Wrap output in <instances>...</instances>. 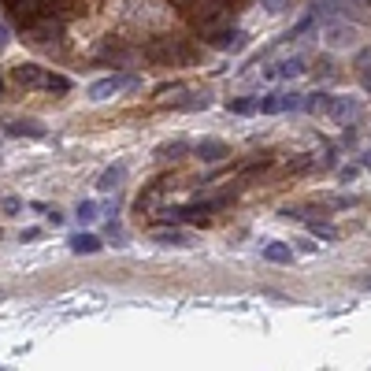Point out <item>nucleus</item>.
Listing matches in <instances>:
<instances>
[{
	"mask_svg": "<svg viewBox=\"0 0 371 371\" xmlns=\"http://www.w3.org/2000/svg\"><path fill=\"white\" fill-rule=\"evenodd\" d=\"M338 179H342V182H353V179H357V167H342V171H338Z\"/></svg>",
	"mask_w": 371,
	"mask_h": 371,
	"instance_id": "23",
	"label": "nucleus"
},
{
	"mask_svg": "<svg viewBox=\"0 0 371 371\" xmlns=\"http://www.w3.org/2000/svg\"><path fill=\"white\" fill-rule=\"evenodd\" d=\"M208 45L223 48V52H238V48L245 45V34H241V30H208Z\"/></svg>",
	"mask_w": 371,
	"mask_h": 371,
	"instance_id": "3",
	"label": "nucleus"
},
{
	"mask_svg": "<svg viewBox=\"0 0 371 371\" xmlns=\"http://www.w3.org/2000/svg\"><path fill=\"white\" fill-rule=\"evenodd\" d=\"M331 204H334V208H353V204H357V201H353V197H334Z\"/></svg>",
	"mask_w": 371,
	"mask_h": 371,
	"instance_id": "25",
	"label": "nucleus"
},
{
	"mask_svg": "<svg viewBox=\"0 0 371 371\" xmlns=\"http://www.w3.org/2000/svg\"><path fill=\"white\" fill-rule=\"evenodd\" d=\"M316 238H323V241H334V227H331V223H312V227H309Z\"/></svg>",
	"mask_w": 371,
	"mask_h": 371,
	"instance_id": "22",
	"label": "nucleus"
},
{
	"mask_svg": "<svg viewBox=\"0 0 371 371\" xmlns=\"http://www.w3.org/2000/svg\"><path fill=\"white\" fill-rule=\"evenodd\" d=\"M138 78H126V74H111V78H101V82L89 86V101H108V96H116L119 89H134Z\"/></svg>",
	"mask_w": 371,
	"mask_h": 371,
	"instance_id": "1",
	"label": "nucleus"
},
{
	"mask_svg": "<svg viewBox=\"0 0 371 371\" xmlns=\"http://www.w3.org/2000/svg\"><path fill=\"white\" fill-rule=\"evenodd\" d=\"M197 156L204 160V164H216V160H223V156H227V145L208 138V141H201V145H197Z\"/></svg>",
	"mask_w": 371,
	"mask_h": 371,
	"instance_id": "9",
	"label": "nucleus"
},
{
	"mask_svg": "<svg viewBox=\"0 0 371 371\" xmlns=\"http://www.w3.org/2000/svg\"><path fill=\"white\" fill-rule=\"evenodd\" d=\"M301 108L316 111V116H319V111H323V116H327V108H331V93H312L309 101H301Z\"/></svg>",
	"mask_w": 371,
	"mask_h": 371,
	"instance_id": "18",
	"label": "nucleus"
},
{
	"mask_svg": "<svg viewBox=\"0 0 371 371\" xmlns=\"http://www.w3.org/2000/svg\"><path fill=\"white\" fill-rule=\"evenodd\" d=\"M289 108H301V93H267L256 111H264V116H279V111H289Z\"/></svg>",
	"mask_w": 371,
	"mask_h": 371,
	"instance_id": "2",
	"label": "nucleus"
},
{
	"mask_svg": "<svg viewBox=\"0 0 371 371\" xmlns=\"http://www.w3.org/2000/svg\"><path fill=\"white\" fill-rule=\"evenodd\" d=\"M364 89H371V74H364Z\"/></svg>",
	"mask_w": 371,
	"mask_h": 371,
	"instance_id": "28",
	"label": "nucleus"
},
{
	"mask_svg": "<svg viewBox=\"0 0 371 371\" xmlns=\"http://www.w3.org/2000/svg\"><path fill=\"white\" fill-rule=\"evenodd\" d=\"M15 74V82L19 86H26V89H38V86H45V67H38V63H19V67L11 71Z\"/></svg>",
	"mask_w": 371,
	"mask_h": 371,
	"instance_id": "5",
	"label": "nucleus"
},
{
	"mask_svg": "<svg viewBox=\"0 0 371 371\" xmlns=\"http://www.w3.org/2000/svg\"><path fill=\"white\" fill-rule=\"evenodd\" d=\"M264 8H267V11H282L286 0H264Z\"/></svg>",
	"mask_w": 371,
	"mask_h": 371,
	"instance_id": "24",
	"label": "nucleus"
},
{
	"mask_svg": "<svg viewBox=\"0 0 371 371\" xmlns=\"http://www.w3.org/2000/svg\"><path fill=\"white\" fill-rule=\"evenodd\" d=\"M0 45H8V26L0 23Z\"/></svg>",
	"mask_w": 371,
	"mask_h": 371,
	"instance_id": "27",
	"label": "nucleus"
},
{
	"mask_svg": "<svg viewBox=\"0 0 371 371\" xmlns=\"http://www.w3.org/2000/svg\"><path fill=\"white\" fill-rule=\"evenodd\" d=\"M4 4H15V0H4Z\"/></svg>",
	"mask_w": 371,
	"mask_h": 371,
	"instance_id": "30",
	"label": "nucleus"
},
{
	"mask_svg": "<svg viewBox=\"0 0 371 371\" xmlns=\"http://www.w3.org/2000/svg\"><path fill=\"white\" fill-rule=\"evenodd\" d=\"M71 253H78V256L101 253V238H96V234H74L71 238Z\"/></svg>",
	"mask_w": 371,
	"mask_h": 371,
	"instance_id": "7",
	"label": "nucleus"
},
{
	"mask_svg": "<svg viewBox=\"0 0 371 371\" xmlns=\"http://www.w3.org/2000/svg\"><path fill=\"white\" fill-rule=\"evenodd\" d=\"M182 153H189V141H182V138H175V141H164L156 149V160H179Z\"/></svg>",
	"mask_w": 371,
	"mask_h": 371,
	"instance_id": "13",
	"label": "nucleus"
},
{
	"mask_svg": "<svg viewBox=\"0 0 371 371\" xmlns=\"http://www.w3.org/2000/svg\"><path fill=\"white\" fill-rule=\"evenodd\" d=\"M60 34H63L60 23H52L48 15H41V19H38L34 26H30V41H38V45H52Z\"/></svg>",
	"mask_w": 371,
	"mask_h": 371,
	"instance_id": "6",
	"label": "nucleus"
},
{
	"mask_svg": "<svg viewBox=\"0 0 371 371\" xmlns=\"http://www.w3.org/2000/svg\"><path fill=\"white\" fill-rule=\"evenodd\" d=\"M208 104H212L208 93H189L186 101H175V111H197V108H208Z\"/></svg>",
	"mask_w": 371,
	"mask_h": 371,
	"instance_id": "14",
	"label": "nucleus"
},
{
	"mask_svg": "<svg viewBox=\"0 0 371 371\" xmlns=\"http://www.w3.org/2000/svg\"><path fill=\"white\" fill-rule=\"evenodd\" d=\"M74 216H78V223H93L96 216H101V204H96V201H78Z\"/></svg>",
	"mask_w": 371,
	"mask_h": 371,
	"instance_id": "17",
	"label": "nucleus"
},
{
	"mask_svg": "<svg viewBox=\"0 0 371 371\" xmlns=\"http://www.w3.org/2000/svg\"><path fill=\"white\" fill-rule=\"evenodd\" d=\"M264 260H271V264H289V260H294V249L282 245V241H271V245H264Z\"/></svg>",
	"mask_w": 371,
	"mask_h": 371,
	"instance_id": "12",
	"label": "nucleus"
},
{
	"mask_svg": "<svg viewBox=\"0 0 371 371\" xmlns=\"http://www.w3.org/2000/svg\"><path fill=\"white\" fill-rule=\"evenodd\" d=\"M45 89H52V93H67V89H71V78H63V74H45Z\"/></svg>",
	"mask_w": 371,
	"mask_h": 371,
	"instance_id": "21",
	"label": "nucleus"
},
{
	"mask_svg": "<svg viewBox=\"0 0 371 371\" xmlns=\"http://www.w3.org/2000/svg\"><path fill=\"white\" fill-rule=\"evenodd\" d=\"M41 238V231L38 227H30V231H23V241H38Z\"/></svg>",
	"mask_w": 371,
	"mask_h": 371,
	"instance_id": "26",
	"label": "nucleus"
},
{
	"mask_svg": "<svg viewBox=\"0 0 371 371\" xmlns=\"http://www.w3.org/2000/svg\"><path fill=\"white\" fill-rule=\"evenodd\" d=\"M8 134H11V138H23V134H26V138H45V131H41L38 123H30V119H26V123H8Z\"/></svg>",
	"mask_w": 371,
	"mask_h": 371,
	"instance_id": "15",
	"label": "nucleus"
},
{
	"mask_svg": "<svg viewBox=\"0 0 371 371\" xmlns=\"http://www.w3.org/2000/svg\"><path fill=\"white\" fill-rule=\"evenodd\" d=\"M267 74H279V78H297L304 74V60H282L275 71H267Z\"/></svg>",
	"mask_w": 371,
	"mask_h": 371,
	"instance_id": "16",
	"label": "nucleus"
},
{
	"mask_svg": "<svg viewBox=\"0 0 371 371\" xmlns=\"http://www.w3.org/2000/svg\"><path fill=\"white\" fill-rule=\"evenodd\" d=\"M353 34H357L353 26H331L327 30V41L331 45H353Z\"/></svg>",
	"mask_w": 371,
	"mask_h": 371,
	"instance_id": "19",
	"label": "nucleus"
},
{
	"mask_svg": "<svg viewBox=\"0 0 371 371\" xmlns=\"http://www.w3.org/2000/svg\"><path fill=\"white\" fill-rule=\"evenodd\" d=\"M160 197H164V182H153V186L138 197V212H153V208L160 204Z\"/></svg>",
	"mask_w": 371,
	"mask_h": 371,
	"instance_id": "11",
	"label": "nucleus"
},
{
	"mask_svg": "<svg viewBox=\"0 0 371 371\" xmlns=\"http://www.w3.org/2000/svg\"><path fill=\"white\" fill-rule=\"evenodd\" d=\"M256 104H260V96H241V101H231L227 108L234 111V116H253Z\"/></svg>",
	"mask_w": 371,
	"mask_h": 371,
	"instance_id": "20",
	"label": "nucleus"
},
{
	"mask_svg": "<svg viewBox=\"0 0 371 371\" xmlns=\"http://www.w3.org/2000/svg\"><path fill=\"white\" fill-rule=\"evenodd\" d=\"M364 167H371V153H367V156H364Z\"/></svg>",
	"mask_w": 371,
	"mask_h": 371,
	"instance_id": "29",
	"label": "nucleus"
},
{
	"mask_svg": "<svg viewBox=\"0 0 371 371\" xmlns=\"http://www.w3.org/2000/svg\"><path fill=\"white\" fill-rule=\"evenodd\" d=\"M123 175H126V167H123V164H111V167L101 175V179H96V189H101V193H111V189H116V186L123 182Z\"/></svg>",
	"mask_w": 371,
	"mask_h": 371,
	"instance_id": "10",
	"label": "nucleus"
},
{
	"mask_svg": "<svg viewBox=\"0 0 371 371\" xmlns=\"http://www.w3.org/2000/svg\"><path fill=\"white\" fill-rule=\"evenodd\" d=\"M153 241H156V245H167V249H189V234H186V231H179L175 223H171V227L153 231Z\"/></svg>",
	"mask_w": 371,
	"mask_h": 371,
	"instance_id": "4",
	"label": "nucleus"
},
{
	"mask_svg": "<svg viewBox=\"0 0 371 371\" xmlns=\"http://www.w3.org/2000/svg\"><path fill=\"white\" fill-rule=\"evenodd\" d=\"M357 101H349V96H331V108H327V116L334 119H349V116H357Z\"/></svg>",
	"mask_w": 371,
	"mask_h": 371,
	"instance_id": "8",
	"label": "nucleus"
},
{
	"mask_svg": "<svg viewBox=\"0 0 371 371\" xmlns=\"http://www.w3.org/2000/svg\"><path fill=\"white\" fill-rule=\"evenodd\" d=\"M0 86H4V82H0Z\"/></svg>",
	"mask_w": 371,
	"mask_h": 371,
	"instance_id": "31",
	"label": "nucleus"
}]
</instances>
